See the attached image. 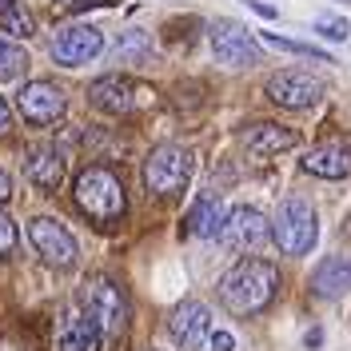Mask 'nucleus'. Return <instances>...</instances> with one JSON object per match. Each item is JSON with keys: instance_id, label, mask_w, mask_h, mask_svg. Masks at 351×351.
Here are the masks:
<instances>
[{"instance_id": "obj_1", "label": "nucleus", "mask_w": 351, "mask_h": 351, "mask_svg": "<svg viewBox=\"0 0 351 351\" xmlns=\"http://www.w3.org/2000/svg\"><path fill=\"white\" fill-rule=\"evenodd\" d=\"M219 304L228 307L232 315H256L263 307L276 300V291H280V267L271 260H260V256H247L240 260L232 271H223V280H219Z\"/></svg>"}, {"instance_id": "obj_4", "label": "nucleus", "mask_w": 351, "mask_h": 351, "mask_svg": "<svg viewBox=\"0 0 351 351\" xmlns=\"http://www.w3.org/2000/svg\"><path fill=\"white\" fill-rule=\"evenodd\" d=\"M24 236L32 243V252L56 271H68V267L80 263V243L56 216H32L24 223Z\"/></svg>"}, {"instance_id": "obj_7", "label": "nucleus", "mask_w": 351, "mask_h": 351, "mask_svg": "<svg viewBox=\"0 0 351 351\" xmlns=\"http://www.w3.org/2000/svg\"><path fill=\"white\" fill-rule=\"evenodd\" d=\"M219 243L223 247H232V252H260L263 243L271 240V219L263 216L260 208H232V212H223V223H219Z\"/></svg>"}, {"instance_id": "obj_16", "label": "nucleus", "mask_w": 351, "mask_h": 351, "mask_svg": "<svg viewBox=\"0 0 351 351\" xmlns=\"http://www.w3.org/2000/svg\"><path fill=\"white\" fill-rule=\"evenodd\" d=\"M311 291L319 300H339L343 291H351V256H328L311 271Z\"/></svg>"}, {"instance_id": "obj_2", "label": "nucleus", "mask_w": 351, "mask_h": 351, "mask_svg": "<svg viewBox=\"0 0 351 351\" xmlns=\"http://www.w3.org/2000/svg\"><path fill=\"white\" fill-rule=\"evenodd\" d=\"M72 199L84 216L100 219V223H112L128 212V196H124V184L112 168H84L72 184Z\"/></svg>"}, {"instance_id": "obj_15", "label": "nucleus", "mask_w": 351, "mask_h": 351, "mask_svg": "<svg viewBox=\"0 0 351 351\" xmlns=\"http://www.w3.org/2000/svg\"><path fill=\"white\" fill-rule=\"evenodd\" d=\"M300 144V132L295 128H284V124H252V128L243 132V148L252 156H280V152H291Z\"/></svg>"}, {"instance_id": "obj_30", "label": "nucleus", "mask_w": 351, "mask_h": 351, "mask_svg": "<svg viewBox=\"0 0 351 351\" xmlns=\"http://www.w3.org/2000/svg\"><path fill=\"white\" fill-rule=\"evenodd\" d=\"M12 4H16V0H0V12H4V8H12Z\"/></svg>"}, {"instance_id": "obj_6", "label": "nucleus", "mask_w": 351, "mask_h": 351, "mask_svg": "<svg viewBox=\"0 0 351 351\" xmlns=\"http://www.w3.org/2000/svg\"><path fill=\"white\" fill-rule=\"evenodd\" d=\"M328 96V84L311 72H300V68H284L276 76H267V100L280 104V108H291V112H304V108H315L319 100Z\"/></svg>"}, {"instance_id": "obj_25", "label": "nucleus", "mask_w": 351, "mask_h": 351, "mask_svg": "<svg viewBox=\"0 0 351 351\" xmlns=\"http://www.w3.org/2000/svg\"><path fill=\"white\" fill-rule=\"evenodd\" d=\"M16 252V219L8 212H0V260Z\"/></svg>"}, {"instance_id": "obj_12", "label": "nucleus", "mask_w": 351, "mask_h": 351, "mask_svg": "<svg viewBox=\"0 0 351 351\" xmlns=\"http://www.w3.org/2000/svg\"><path fill=\"white\" fill-rule=\"evenodd\" d=\"M168 335H172L180 348H199L208 343L212 335V307L204 300H184V304L172 307L168 315Z\"/></svg>"}, {"instance_id": "obj_9", "label": "nucleus", "mask_w": 351, "mask_h": 351, "mask_svg": "<svg viewBox=\"0 0 351 351\" xmlns=\"http://www.w3.org/2000/svg\"><path fill=\"white\" fill-rule=\"evenodd\" d=\"M104 52V32L92 24H64L52 36V60L60 68H84Z\"/></svg>"}, {"instance_id": "obj_28", "label": "nucleus", "mask_w": 351, "mask_h": 351, "mask_svg": "<svg viewBox=\"0 0 351 351\" xmlns=\"http://www.w3.org/2000/svg\"><path fill=\"white\" fill-rule=\"evenodd\" d=\"M8 196H12V176H8L4 168H0V204H4Z\"/></svg>"}, {"instance_id": "obj_29", "label": "nucleus", "mask_w": 351, "mask_h": 351, "mask_svg": "<svg viewBox=\"0 0 351 351\" xmlns=\"http://www.w3.org/2000/svg\"><path fill=\"white\" fill-rule=\"evenodd\" d=\"M247 4H252L260 16H276V8H271V4H260V0H247Z\"/></svg>"}, {"instance_id": "obj_24", "label": "nucleus", "mask_w": 351, "mask_h": 351, "mask_svg": "<svg viewBox=\"0 0 351 351\" xmlns=\"http://www.w3.org/2000/svg\"><path fill=\"white\" fill-rule=\"evenodd\" d=\"M315 32L328 36V40H348L351 24L343 21V16H319V21H315Z\"/></svg>"}, {"instance_id": "obj_18", "label": "nucleus", "mask_w": 351, "mask_h": 351, "mask_svg": "<svg viewBox=\"0 0 351 351\" xmlns=\"http://www.w3.org/2000/svg\"><path fill=\"white\" fill-rule=\"evenodd\" d=\"M223 199L219 196H199L196 204H192V212H188V232L192 236H199V240H216L219 223H223Z\"/></svg>"}, {"instance_id": "obj_21", "label": "nucleus", "mask_w": 351, "mask_h": 351, "mask_svg": "<svg viewBox=\"0 0 351 351\" xmlns=\"http://www.w3.org/2000/svg\"><path fill=\"white\" fill-rule=\"evenodd\" d=\"M28 72V52L21 44H12L8 36H0V84H12Z\"/></svg>"}, {"instance_id": "obj_20", "label": "nucleus", "mask_w": 351, "mask_h": 351, "mask_svg": "<svg viewBox=\"0 0 351 351\" xmlns=\"http://www.w3.org/2000/svg\"><path fill=\"white\" fill-rule=\"evenodd\" d=\"M152 56H156V48H152V40H148L144 28L120 32V40H116V60H124V64H148Z\"/></svg>"}, {"instance_id": "obj_19", "label": "nucleus", "mask_w": 351, "mask_h": 351, "mask_svg": "<svg viewBox=\"0 0 351 351\" xmlns=\"http://www.w3.org/2000/svg\"><path fill=\"white\" fill-rule=\"evenodd\" d=\"M100 343H104V331L96 328V319L88 311H76L64 328L60 351H100Z\"/></svg>"}, {"instance_id": "obj_5", "label": "nucleus", "mask_w": 351, "mask_h": 351, "mask_svg": "<svg viewBox=\"0 0 351 351\" xmlns=\"http://www.w3.org/2000/svg\"><path fill=\"white\" fill-rule=\"evenodd\" d=\"M192 180V152L180 144H160L144 160V184L156 196H176Z\"/></svg>"}, {"instance_id": "obj_26", "label": "nucleus", "mask_w": 351, "mask_h": 351, "mask_svg": "<svg viewBox=\"0 0 351 351\" xmlns=\"http://www.w3.org/2000/svg\"><path fill=\"white\" fill-rule=\"evenodd\" d=\"M208 343H212V351H236V335L232 331H212Z\"/></svg>"}, {"instance_id": "obj_22", "label": "nucleus", "mask_w": 351, "mask_h": 351, "mask_svg": "<svg viewBox=\"0 0 351 351\" xmlns=\"http://www.w3.org/2000/svg\"><path fill=\"white\" fill-rule=\"evenodd\" d=\"M0 32H8V36H32V16L24 12L21 4H12V8L0 12Z\"/></svg>"}, {"instance_id": "obj_3", "label": "nucleus", "mask_w": 351, "mask_h": 351, "mask_svg": "<svg viewBox=\"0 0 351 351\" xmlns=\"http://www.w3.org/2000/svg\"><path fill=\"white\" fill-rule=\"evenodd\" d=\"M271 240L284 256H307L319 240V216L304 196L280 199L276 216H271Z\"/></svg>"}, {"instance_id": "obj_11", "label": "nucleus", "mask_w": 351, "mask_h": 351, "mask_svg": "<svg viewBox=\"0 0 351 351\" xmlns=\"http://www.w3.org/2000/svg\"><path fill=\"white\" fill-rule=\"evenodd\" d=\"M16 108L28 124H36V128H48V124H56L68 108V96L60 84H52V80H28L21 88V96H16Z\"/></svg>"}, {"instance_id": "obj_8", "label": "nucleus", "mask_w": 351, "mask_h": 351, "mask_svg": "<svg viewBox=\"0 0 351 351\" xmlns=\"http://www.w3.org/2000/svg\"><path fill=\"white\" fill-rule=\"evenodd\" d=\"M84 311L96 319V328L104 335H120L128 328V295L112 280H92L84 287Z\"/></svg>"}, {"instance_id": "obj_14", "label": "nucleus", "mask_w": 351, "mask_h": 351, "mask_svg": "<svg viewBox=\"0 0 351 351\" xmlns=\"http://www.w3.org/2000/svg\"><path fill=\"white\" fill-rule=\"evenodd\" d=\"M24 176H28L32 188H40V192H56V188L64 184V160H60V152H56L52 144L28 148V152H24Z\"/></svg>"}, {"instance_id": "obj_23", "label": "nucleus", "mask_w": 351, "mask_h": 351, "mask_svg": "<svg viewBox=\"0 0 351 351\" xmlns=\"http://www.w3.org/2000/svg\"><path fill=\"white\" fill-rule=\"evenodd\" d=\"M263 44H271V48H280V52H295V56H311V60H328V52H319V48H311V44H300V40H287V36H276V32H263Z\"/></svg>"}, {"instance_id": "obj_27", "label": "nucleus", "mask_w": 351, "mask_h": 351, "mask_svg": "<svg viewBox=\"0 0 351 351\" xmlns=\"http://www.w3.org/2000/svg\"><path fill=\"white\" fill-rule=\"evenodd\" d=\"M8 128H12V112H8V100L0 96V136H4Z\"/></svg>"}, {"instance_id": "obj_17", "label": "nucleus", "mask_w": 351, "mask_h": 351, "mask_svg": "<svg viewBox=\"0 0 351 351\" xmlns=\"http://www.w3.org/2000/svg\"><path fill=\"white\" fill-rule=\"evenodd\" d=\"M304 172L319 176V180H343L351 176V148L343 144H319L304 156Z\"/></svg>"}, {"instance_id": "obj_10", "label": "nucleus", "mask_w": 351, "mask_h": 351, "mask_svg": "<svg viewBox=\"0 0 351 351\" xmlns=\"http://www.w3.org/2000/svg\"><path fill=\"white\" fill-rule=\"evenodd\" d=\"M208 40H212V52H216L219 64L228 68H252L260 64V44L256 36L236 21H216L212 24V32H208Z\"/></svg>"}, {"instance_id": "obj_13", "label": "nucleus", "mask_w": 351, "mask_h": 351, "mask_svg": "<svg viewBox=\"0 0 351 351\" xmlns=\"http://www.w3.org/2000/svg\"><path fill=\"white\" fill-rule=\"evenodd\" d=\"M140 96H144V92L132 84L128 76H100V80L88 84L92 108L112 112V116H128V112H136L140 108Z\"/></svg>"}]
</instances>
